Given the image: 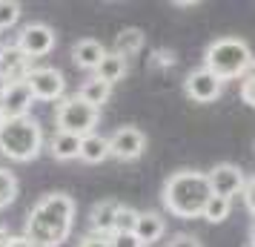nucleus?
I'll list each match as a JSON object with an SVG mask.
<instances>
[{"instance_id": "obj_23", "label": "nucleus", "mask_w": 255, "mask_h": 247, "mask_svg": "<svg viewBox=\"0 0 255 247\" xmlns=\"http://www.w3.org/2000/svg\"><path fill=\"white\" fill-rule=\"evenodd\" d=\"M138 216H140V213L135 210V207L121 204V210H118V216H115V230H112V233H135Z\"/></svg>"}, {"instance_id": "obj_8", "label": "nucleus", "mask_w": 255, "mask_h": 247, "mask_svg": "<svg viewBox=\"0 0 255 247\" xmlns=\"http://www.w3.org/2000/svg\"><path fill=\"white\" fill-rule=\"evenodd\" d=\"M207 181H209L212 196H221V199H230V201H232V196L244 193V187H247L244 170L235 167V164H227V161L212 167V170L207 173Z\"/></svg>"}, {"instance_id": "obj_30", "label": "nucleus", "mask_w": 255, "mask_h": 247, "mask_svg": "<svg viewBox=\"0 0 255 247\" xmlns=\"http://www.w3.org/2000/svg\"><path fill=\"white\" fill-rule=\"evenodd\" d=\"M3 247H32V242L23 239V236H9V242H6Z\"/></svg>"}, {"instance_id": "obj_27", "label": "nucleus", "mask_w": 255, "mask_h": 247, "mask_svg": "<svg viewBox=\"0 0 255 247\" xmlns=\"http://www.w3.org/2000/svg\"><path fill=\"white\" fill-rule=\"evenodd\" d=\"M169 247H204L201 245V239H195V236H189V233H178L169 239Z\"/></svg>"}, {"instance_id": "obj_35", "label": "nucleus", "mask_w": 255, "mask_h": 247, "mask_svg": "<svg viewBox=\"0 0 255 247\" xmlns=\"http://www.w3.org/2000/svg\"><path fill=\"white\" fill-rule=\"evenodd\" d=\"M3 124H6V118H3V112H0V130H3Z\"/></svg>"}, {"instance_id": "obj_32", "label": "nucleus", "mask_w": 255, "mask_h": 247, "mask_svg": "<svg viewBox=\"0 0 255 247\" xmlns=\"http://www.w3.org/2000/svg\"><path fill=\"white\" fill-rule=\"evenodd\" d=\"M6 242H9V230H6V227H0V247L6 245Z\"/></svg>"}, {"instance_id": "obj_9", "label": "nucleus", "mask_w": 255, "mask_h": 247, "mask_svg": "<svg viewBox=\"0 0 255 247\" xmlns=\"http://www.w3.org/2000/svg\"><path fill=\"white\" fill-rule=\"evenodd\" d=\"M146 150V135L138 127H118L109 135V155L118 161H135Z\"/></svg>"}, {"instance_id": "obj_15", "label": "nucleus", "mask_w": 255, "mask_h": 247, "mask_svg": "<svg viewBox=\"0 0 255 247\" xmlns=\"http://www.w3.org/2000/svg\"><path fill=\"white\" fill-rule=\"evenodd\" d=\"M166 230V219H163L161 213H140L138 216V224H135V239H138L140 245H155L158 239L163 236Z\"/></svg>"}, {"instance_id": "obj_24", "label": "nucleus", "mask_w": 255, "mask_h": 247, "mask_svg": "<svg viewBox=\"0 0 255 247\" xmlns=\"http://www.w3.org/2000/svg\"><path fill=\"white\" fill-rule=\"evenodd\" d=\"M20 20V3L14 0H0V32L3 29H12Z\"/></svg>"}, {"instance_id": "obj_36", "label": "nucleus", "mask_w": 255, "mask_h": 247, "mask_svg": "<svg viewBox=\"0 0 255 247\" xmlns=\"http://www.w3.org/2000/svg\"><path fill=\"white\" fill-rule=\"evenodd\" d=\"M247 247H255V245H250V242H247Z\"/></svg>"}, {"instance_id": "obj_25", "label": "nucleus", "mask_w": 255, "mask_h": 247, "mask_svg": "<svg viewBox=\"0 0 255 247\" xmlns=\"http://www.w3.org/2000/svg\"><path fill=\"white\" fill-rule=\"evenodd\" d=\"M241 101L247 106H255V58L250 63V69L241 75Z\"/></svg>"}, {"instance_id": "obj_22", "label": "nucleus", "mask_w": 255, "mask_h": 247, "mask_svg": "<svg viewBox=\"0 0 255 247\" xmlns=\"http://www.w3.org/2000/svg\"><path fill=\"white\" fill-rule=\"evenodd\" d=\"M14 199H17V178H14L12 170L0 167V210L9 207Z\"/></svg>"}, {"instance_id": "obj_31", "label": "nucleus", "mask_w": 255, "mask_h": 247, "mask_svg": "<svg viewBox=\"0 0 255 247\" xmlns=\"http://www.w3.org/2000/svg\"><path fill=\"white\" fill-rule=\"evenodd\" d=\"M158 58H161V60H158L161 66H172V63H175V55H172V52H158Z\"/></svg>"}, {"instance_id": "obj_28", "label": "nucleus", "mask_w": 255, "mask_h": 247, "mask_svg": "<svg viewBox=\"0 0 255 247\" xmlns=\"http://www.w3.org/2000/svg\"><path fill=\"white\" fill-rule=\"evenodd\" d=\"M78 247H109V236H98V233H86L78 242Z\"/></svg>"}, {"instance_id": "obj_14", "label": "nucleus", "mask_w": 255, "mask_h": 247, "mask_svg": "<svg viewBox=\"0 0 255 247\" xmlns=\"http://www.w3.org/2000/svg\"><path fill=\"white\" fill-rule=\"evenodd\" d=\"M104 58H106V46L101 40H95V37H83V40H78L75 49H72V60H75V66H81V69H98Z\"/></svg>"}, {"instance_id": "obj_17", "label": "nucleus", "mask_w": 255, "mask_h": 247, "mask_svg": "<svg viewBox=\"0 0 255 247\" xmlns=\"http://www.w3.org/2000/svg\"><path fill=\"white\" fill-rule=\"evenodd\" d=\"M49 153H52V158H58V161H72V158L81 155V138L78 135H69V132H58L52 138V144H49Z\"/></svg>"}, {"instance_id": "obj_18", "label": "nucleus", "mask_w": 255, "mask_h": 247, "mask_svg": "<svg viewBox=\"0 0 255 247\" xmlns=\"http://www.w3.org/2000/svg\"><path fill=\"white\" fill-rule=\"evenodd\" d=\"M95 72H98V75H95L98 81H104V83L112 86V83H118L124 75H127V60L121 58V55H115V52H106V58L101 60V66H98Z\"/></svg>"}, {"instance_id": "obj_29", "label": "nucleus", "mask_w": 255, "mask_h": 247, "mask_svg": "<svg viewBox=\"0 0 255 247\" xmlns=\"http://www.w3.org/2000/svg\"><path fill=\"white\" fill-rule=\"evenodd\" d=\"M244 204H247V210L255 216V176L247 178V187H244Z\"/></svg>"}, {"instance_id": "obj_11", "label": "nucleus", "mask_w": 255, "mask_h": 247, "mask_svg": "<svg viewBox=\"0 0 255 247\" xmlns=\"http://www.w3.org/2000/svg\"><path fill=\"white\" fill-rule=\"evenodd\" d=\"M32 104H35V95L29 89V83L14 81V83L6 86V92L0 98V112H3L6 121H9V118H23V115H29Z\"/></svg>"}, {"instance_id": "obj_20", "label": "nucleus", "mask_w": 255, "mask_h": 247, "mask_svg": "<svg viewBox=\"0 0 255 247\" xmlns=\"http://www.w3.org/2000/svg\"><path fill=\"white\" fill-rule=\"evenodd\" d=\"M140 46H143V32L140 29H124L115 37V55H121L124 60L132 58L135 52H140Z\"/></svg>"}, {"instance_id": "obj_2", "label": "nucleus", "mask_w": 255, "mask_h": 247, "mask_svg": "<svg viewBox=\"0 0 255 247\" xmlns=\"http://www.w3.org/2000/svg\"><path fill=\"white\" fill-rule=\"evenodd\" d=\"M209 196L212 190H209L207 173H198V170L172 173L163 184V207L178 219H198Z\"/></svg>"}, {"instance_id": "obj_3", "label": "nucleus", "mask_w": 255, "mask_h": 247, "mask_svg": "<svg viewBox=\"0 0 255 247\" xmlns=\"http://www.w3.org/2000/svg\"><path fill=\"white\" fill-rule=\"evenodd\" d=\"M250 63H253V49L241 37H218L204 52V69L212 72L221 83L241 81Z\"/></svg>"}, {"instance_id": "obj_19", "label": "nucleus", "mask_w": 255, "mask_h": 247, "mask_svg": "<svg viewBox=\"0 0 255 247\" xmlns=\"http://www.w3.org/2000/svg\"><path fill=\"white\" fill-rule=\"evenodd\" d=\"M109 95H112V86H109V83L98 81V78H89V81L81 86L78 98H81V101H86L89 106H95V109H101V106L109 101Z\"/></svg>"}, {"instance_id": "obj_34", "label": "nucleus", "mask_w": 255, "mask_h": 247, "mask_svg": "<svg viewBox=\"0 0 255 247\" xmlns=\"http://www.w3.org/2000/svg\"><path fill=\"white\" fill-rule=\"evenodd\" d=\"M6 86H9V81H3V78H0V98H3V92H6Z\"/></svg>"}, {"instance_id": "obj_13", "label": "nucleus", "mask_w": 255, "mask_h": 247, "mask_svg": "<svg viewBox=\"0 0 255 247\" xmlns=\"http://www.w3.org/2000/svg\"><path fill=\"white\" fill-rule=\"evenodd\" d=\"M121 210V201L115 199H106V201H98L92 210H89V227L92 233L98 236H112L115 230V216Z\"/></svg>"}, {"instance_id": "obj_16", "label": "nucleus", "mask_w": 255, "mask_h": 247, "mask_svg": "<svg viewBox=\"0 0 255 247\" xmlns=\"http://www.w3.org/2000/svg\"><path fill=\"white\" fill-rule=\"evenodd\" d=\"M78 158L86 161V164H101V161H106V158H109V138L98 135V132L83 135L81 138V155H78Z\"/></svg>"}, {"instance_id": "obj_21", "label": "nucleus", "mask_w": 255, "mask_h": 247, "mask_svg": "<svg viewBox=\"0 0 255 247\" xmlns=\"http://www.w3.org/2000/svg\"><path fill=\"white\" fill-rule=\"evenodd\" d=\"M232 213V201L230 199H221V196H209V201L204 204V213H201V219H207L209 224H221L227 222Z\"/></svg>"}, {"instance_id": "obj_1", "label": "nucleus", "mask_w": 255, "mask_h": 247, "mask_svg": "<svg viewBox=\"0 0 255 247\" xmlns=\"http://www.w3.org/2000/svg\"><path fill=\"white\" fill-rule=\"evenodd\" d=\"M75 224V201L66 193H49L26 216V233L35 247H60Z\"/></svg>"}, {"instance_id": "obj_4", "label": "nucleus", "mask_w": 255, "mask_h": 247, "mask_svg": "<svg viewBox=\"0 0 255 247\" xmlns=\"http://www.w3.org/2000/svg\"><path fill=\"white\" fill-rule=\"evenodd\" d=\"M43 150V127L32 115L9 118L0 130V153L12 161H35Z\"/></svg>"}, {"instance_id": "obj_7", "label": "nucleus", "mask_w": 255, "mask_h": 247, "mask_svg": "<svg viewBox=\"0 0 255 247\" xmlns=\"http://www.w3.org/2000/svg\"><path fill=\"white\" fill-rule=\"evenodd\" d=\"M55 29L52 26H46V23H29V26H23V32L17 35V49L23 52L29 60H35V58H46L49 52L55 49Z\"/></svg>"}, {"instance_id": "obj_33", "label": "nucleus", "mask_w": 255, "mask_h": 247, "mask_svg": "<svg viewBox=\"0 0 255 247\" xmlns=\"http://www.w3.org/2000/svg\"><path fill=\"white\" fill-rule=\"evenodd\" d=\"M250 245H255V219H253V224H250Z\"/></svg>"}, {"instance_id": "obj_6", "label": "nucleus", "mask_w": 255, "mask_h": 247, "mask_svg": "<svg viewBox=\"0 0 255 247\" xmlns=\"http://www.w3.org/2000/svg\"><path fill=\"white\" fill-rule=\"evenodd\" d=\"M26 83L35 95V101H63L66 92V81H63V72L55 66H35L26 75Z\"/></svg>"}, {"instance_id": "obj_26", "label": "nucleus", "mask_w": 255, "mask_h": 247, "mask_svg": "<svg viewBox=\"0 0 255 247\" xmlns=\"http://www.w3.org/2000/svg\"><path fill=\"white\" fill-rule=\"evenodd\" d=\"M109 247H143L135 239V233H112L109 236Z\"/></svg>"}, {"instance_id": "obj_5", "label": "nucleus", "mask_w": 255, "mask_h": 247, "mask_svg": "<svg viewBox=\"0 0 255 247\" xmlns=\"http://www.w3.org/2000/svg\"><path fill=\"white\" fill-rule=\"evenodd\" d=\"M101 121V109L89 106L86 101H81L78 95L72 98H63L58 106H55V124H58V132H69V135H92L95 127Z\"/></svg>"}, {"instance_id": "obj_10", "label": "nucleus", "mask_w": 255, "mask_h": 247, "mask_svg": "<svg viewBox=\"0 0 255 247\" xmlns=\"http://www.w3.org/2000/svg\"><path fill=\"white\" fill-rule=\"evenodd\" d=\"M184 92L195 101V104H212V101H218L221 92H224V83L212 75V72H207L204 66L195 72H189L184 81Z\"/></svg>"}, {"instance_id": "obj_12", "label": "nucleus", "mask_w": 255, "mask_h": 247, "mask_svg": "<svg viewBox=\"0 0 255 247\" xmlns=\"http://www.w3.org/2000/svg\"><path fill=\"white\" fill-rule=\"evenodd\" d=\"M29 69H32V60L17 49V43L0 46V78H3V81H9V83L26 81Z\"/></svg>"}]
</instances>
